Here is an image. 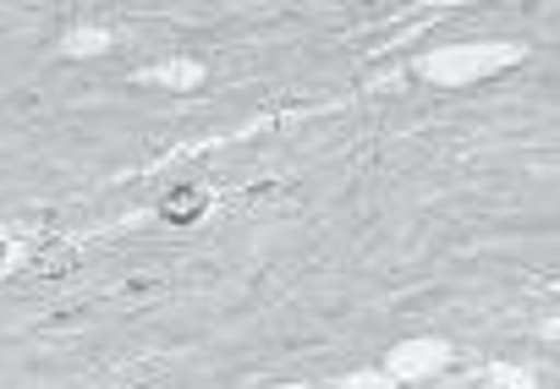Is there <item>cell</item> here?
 Listing matches in <instances>:
<instances>
[{
	"label": "cell",
	"instance_id": "6da1fadb",
	"mask_svg": "<svg viewBox=\"0 0 560 389\" xmlns=\"http://www.w3.org/2000/svg\"><path fill=\"white\" fill-rule=\"evenodd\" d=\"M522 50L516 45H462V50H440L423 61V78L434 83H472V78H489V72H505Z\"/></svg>",
	"mask_w": 560,
	"mask_h": 389
},
{
	"label": "cell",
	"instance_id": "5b68a950",
	"mask_svg": "<svg viewBox=\"0 0 560 389\" xmlns=\"http://www.w3.org/2000/svg\"><path fill=\"white\" fill-rule=\"evenodd\" d=\"M544 340H560V323H544Z\"/></svg>",
	"mask_w": 560,
	"mask_h": 389
},
{
	"label": "cell",
	"instance_id": "7a4b0ae2",
	"mask_svg": "<svg viewBox=\"0 0 560 389\" xmlns=\"http://www.w3.org/2000/svg\"><path fill=\"white\" fill-rule=\"evenodd\" d=\"M445 362H451V345L445 340H412V345H401L390 356V373L396 378H423V373H440Z\"/></svg>",
	"mask_w": 560,
	"mask_h": 389
},
{
	"label": "cell",
	"instance_id": "3957f363",
	"mask_svg": "<svg viewBox=\"0 0 560 389\" xmlns=\"http://www.w3.org/2000/svg\"><path fill=\"white\" fill-rule=\"evenodd\" d=\"M489 389H533V378L516 373V367H505V362H494L489 367Z\"/></svg>",
	"mask_w": 560,
	"mask_h": 389
},
{
	"label": "cell",
	"instance_id": "277c9868",
	"mask_svg": "<svg viewBox=\"0 0 560 389\" xmlns=\"http://www.w3.org/2000/svg\"><path fill=\"white\" fill-rule=\"evenodd\" d=\"M192 209H198V192H182L176 203H165V214H171V220H182V214H192Z\"/></svg>",
	"mask_w": 560,
	"mask_h": 389
}]
</instances>
